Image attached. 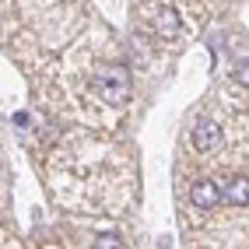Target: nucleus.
<instances>
[{
  "mask_svg": "<svg viewBox=\"0 0 249 249\" xmlns=\"http://www.w3.org/2000/svg\"><path fill=\"white\" fill-rule=\"evenodd\" d=\"M95 95L102 98V102L109 106H123L126 98H130V74L126 67H102V71H95Z\"/></svg>",
  "mask_w": 249,
  "mask_h": 249,
  "instance_id": "nucleus-1",
  "label": "nucleus"
},
{
  "mask_svg": "<svg viewBox=\"0 0 249 249\" xmlns=\"http://www.w3.org/2000/svg\"><path fill=\"white\" fill-rule=\"evenodd\" d=\"M190 200L193 207H200V211H211L214 204L221 200V186L214 179H200V182H193V190H190Z\"/></svg>",
  "mask_w": 249,
  "mask_h": 249,
  "instance_id": "nucleus-2",
  "label": "nucleus"
},
{
  "mask_svg": "<svg viewBox=\"0 0 249 249\" xmlns=\"http://www.w3.org/2000/svg\"><path fill=\"white\" fill-rule=\"evenodd\" d=\"M214 144H218V126H214L211 120H200L193 126V147L207 155V151H214Z\"/></svg>",
  "mask_w": 249,
  "mask_h": 249,
  "instance_id": "nucleus-3",
  "label": "nucleus"
},
{
  "mask_svg": "<svg viewBox=\"0 0 249 249\" xmlns=\"http://www.w3.org/2000/svg\"><path fill=\"white\" fill-rule=\"evenodd\" d=\"M155 28H158V36H165V39H176V36H179V18H176L172 11H158Z\"/></svg>",
  "mask_w": 249,
  "mask_h": 249,
  "instance_id": "nucleus-4",
  "label": "nucleus"
},
{
  "mask_svg": "<svg viewBox=\"0 0 249 249\" xmlns=\"http://www.w3.org/2000/svg\"><path fill=\"white\" fill-rule=\"evenodd\" d=\"M225 200H228L231 207H246V176H239V179H231V182H228Z\"/></svg>",
  "mask_w": 249,
  "mask_h": 249,
  "instance_id": "nucleus-5",
  "label": "nucleus"
},
{
  "mask_svg": "<svg viewBox=\"0 0 249 249\" xmlns=\"http://www.w3.org/2000/svg\"><path fill=\"white\" fill-rule=\"evenodd\" d=\"M95 249H126V246H123V239H116V235H98Z\"/></svg>",
  "mask_w": 249,
  "mask_h": 249,
  "instance_id": "nucleus-6",
  "label": "nucleus"
}]
</instances>
